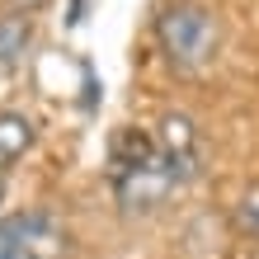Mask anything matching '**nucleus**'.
<instances>
[{"mask_svg":"<svg viewBox=\"0 0 259 259\" xmlns=\"http://www.w3.org/2000/svg\"><path fill=\"white\" fill-rule=\"evenodd\" d=\"M193 179V165L175 160L170 151H160L156 132L146 127H118L109 137V189L118 207L137 217V212H156L179 184Z\"/></svg>","mask_w":259,"mask_h":259,"instance_id":"f257e3e1","label":"nucleus"},{"mask_svg":"<svg viewBox=\"0 0 259 259\" xmlns=\"http://www.w3.org/2000/svg\"><path fill=\"white\" fill-rule=\"evenodd\" d=\"M156 48L179 75H198L222 52V19L198 0H175L156 14Z\"/></svg>","mask_w":259,"mask_h":259,"instance_id":"f03ea898","label":"nucleus"},{"mask_svg":"<svg viewBox=\"0 0 259 259\" xmlns=\"http://www.w3.org/2000/svg\"><path fill=\"white\" fill-rule=\"evenodd\" d=\"M0 259H75V236L57 212L24 207L0 217Z\"/></svg>","mask_w":259,"mask_h":259,"instance_id":"7ed1b4c3","label":"nucleus"},{"mask_svg":"<svg viewBox=\"0 0 259 259\" xmlns=\"http://www.w3.org/2000/svg\"><path fill=\"white\" fill-rule=\"evenodd\" d=\"M33 52V14H0V75H14Z\"/></svg>","mask_w":259,"mask_h":259,"instance_id":"20e7f679","label":"nucleus"},{"mask_svg":"<svg viewBox=\"0 0 259 259\" xmlns=\"http://www.w3.org/2000/svg\"><path fill=\"white\" fill-rule=\"evenodd\" d=\"M33 137H38L33 118H24V113H0V175L28 156Z\"/></svg>","mask_w":259,"mask_h":259,"instance_id":"39448f33","label":"nucleus"},{"mask_svg":"<svg viewBox=\"0 0 259 259\" xmlns=\"http://www.w3.org/2000/svg\"><path fill=\"white\" fill-rule=\"evenodd\" d=\"M236 231L259 245V184H250L245 193L236 198Z\"/></svg>","mask_w":259,"mask_h":259,"instance_id":"423d86ee","label":"nucleus"},{"mask_svg":"<svg viewBox=\"0 0 259 259\" xmlns=\"http://www.w3.org/2000/svg\"><path fill=\"white\" fill-rule=\"evenodd\" d=\"M42 5H48V0H10V10H14V14H38Z\"/></svg>","mask_w":259,"mask_h":259,"instance_id":"0eeeda50","label":"nucleus"},{"mask_svg":"<svg viewBox=\"0 0 259 259\" xmlns=\"http://www.w3.org/2000/svg\"><path fill=\"white\" fill-rule=\"evenodd\" d=\"M0 198H5V189H0Z\"/></svg>","mask_w":259,"mask_h":259,"instance_id":"6e6552de","label":"nucleus"}]
</instances>
